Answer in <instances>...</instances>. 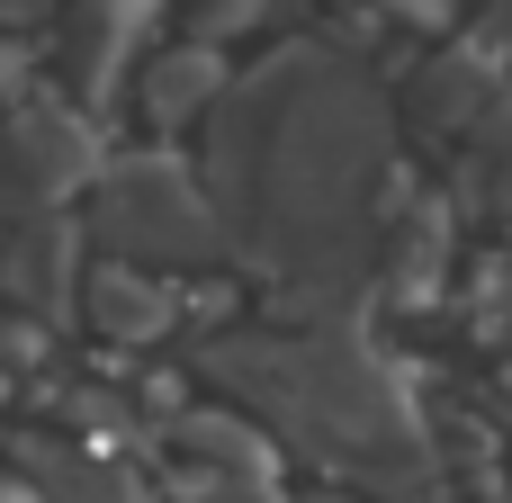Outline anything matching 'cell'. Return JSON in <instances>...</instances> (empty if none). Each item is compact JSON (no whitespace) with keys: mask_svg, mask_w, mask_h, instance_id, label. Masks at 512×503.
<instances>
[{"mask_svg":"<svg viewBox=\"0 0 512 503\" xmlns=\"http://www.w3.org/2000/svg\"><path fill=\"white\" fill-rule=\"evenodd\" d=\"M108 225H117V243H135L153 261H207L216 252V216L198 207V189L171 162H126L108 180Z\"/></svg>","mask_w":512,"mask_h":503,"instance_id":"1","label":"cell"},{"mask_svg":"<svg viewBox=\"0 0 512 503\" xmlns=\"http://www.w3.org/2000/svg\"><path fill=\"white\" fill-rule=\"evenodd\" d=\"M90 306H99V324H108L117 342H153V333L171 324V306H162V288H144L135 270H99V288H90Z\"/></svg>","mask_w":512,"mask_h":503,"instance_id":"2","label":"cell"},{"mask_svg":"<svg viewBox=\"0 0 512 503\" xmlns=\"http://www.w3.org/2000/svg\"><path fill=\"white\" fill-rule=\"evenodd\" d=\"M207 90H216V54H207V45H189V54H171V63L153 72V117H189Z\"/></svg>","mask_w":512,"mask_h":503,"instance_id":"3","label":"cell"},{"mask_svg":"<svg viewBox=\"0 0 512 503\" xmlns=\"http://www.w3.org/2000/svg\"><path fill=\"white\" fill-rule=\"evenodd\" d=\"M189 503H279V495H270L261 477H216V486H198Z\"/></svg>","mask_w":512,"mask_h":503,"instance_id":"4","label":"cell"},{"mask_svg":"<svg viewBox=\"0 0 512 503\" xmlns=\"http://www.w3.org/2000/svg\"><path fill=\"white\" fill-rule=\"evenodd\" d=\"M315 503H351V495H315Z\"/></svg>","mask_w":512,"mask_h":503,"instance_id":"5","label":"cell"}]
</instances>
